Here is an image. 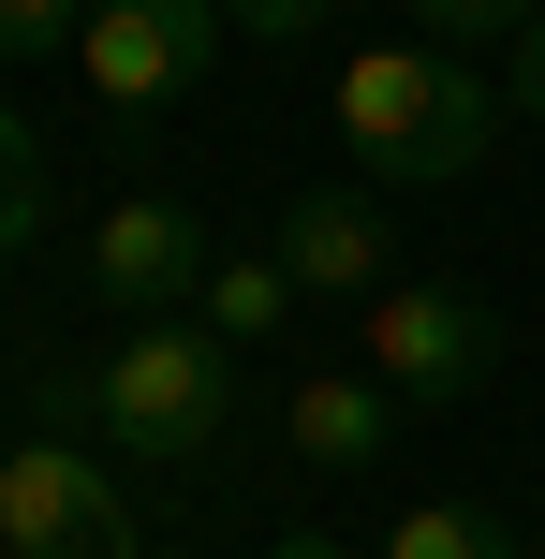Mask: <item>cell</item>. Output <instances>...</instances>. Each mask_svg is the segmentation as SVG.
<instances>
[{"label":"cell","instance_id":"1","mask_svg":"<svg viewBox=\"0 0 545 559\" xmlns=\"http://www.w3.org/2000/svg\"><path fill=\"white\" fill-rule=\"evenodd\" d=\"M340 147L369 177H399V192H428V177H472L501 147V88L472 74L458 45H369L340 74Z\"/></svg>","mask_w":545,"mask_h":559},{"label":"cell","instance_id":"2","mask_svg":"<svg viewBox=\"0 0 545 559\" xmlns=\"http://www.w3.org/2000/svg\"><path fill=\"white\" fill-rule=\"evenodd\" d=\"M222 413H236V338L206 324H118V354H88L59 383V427H88L118 456H206Z\"/></svg>","mask_w":545,"mask_h":559},{"label":"cell","instance_id":"3","mask_svg":"<svg viewBox=\"0 0 545 559\" xmlns=\"http://www.w3.org/2000/svg\"><path fill=\"white\" fill-rule=\"evenodd\" d=\"M206 59H222V0H88V29H74V74L104 88V118L192 104Z\"/></svg>","mask_w":545,"mask_h":559},{"label":"cell","instance_id":"4","mask_svg":"<svg viewBox=\"0 0 545 559\" xmlns=\"http://www.w3.org/2000/svg\"><path fill=\"white\" fill-rule=\"evenodd\" d=\"M0 559H133V501L88 442H0Z\"/></svg>","mask_w":545,"mask_h":559},{"label":"cell","instance_id":"5","mask_svg":"<svg viewBox=\"0 0 545 559\" xmlns=\"http://www.w3.org/2000/svg\"><path fill=\"white\" fill-rule=\"evenodd\" d=\"M206 206H177V192H118L104 222H88V295L118 309V324H192V295H206Z\"/></svg>","mask_w":545,"mask_h":559},{"label":"cell","instance_id":"6","mask_svg":"<svg viewBox=\"0 0 545 559\" xmlns=\"http://www.w3.org/2000/svg\"><path fill=\"white\" fill-rule=\"evenodd\" d=\"M354 338H369V383H383V397H472L487 354H501V324L458 295V280H383Z\"/></svg>","mask_w":545,"mask_h":559},{"label":"cell","instance_id":"7","mask_svg":"<svg viewBox=\"0 0 545 559\" xmlns=\"http://www.w3.org/2000/svg\"><path fill=\"white\" fill-rule=\"evenodd\" d=\"M281 280L295 295H383V192L369 177H324V192H281Z\"/></svg>","mask_w":545,"mask_h":559},{"label":"cell","instance_id":"8","mask_svg":"<svg viewBox=\"0 0 545 559\" xmlns=\"http://www.w3.org/2000/svg\"><path fill=\"white\" fill-rule=\"evenodd\" d=\"M281 442L310 456V472H369V456L399 442V397H383V383H295L281 397Z\"/></svg>","mask_w":545,"mask_h":559},{"label":"cell","instance_id":"9","mask_svg":"<svg viewBox=\"0 0 545 559\" xmlns=\"http://www.w3.org/2000/svg\"><path fill=\"white\" fill-rule=\"evenodd\" d=\"M369 559H531V545H517V515H487V501H413Z\"/></svg>","mask_w":545,"mask_h":559},{"label":"cell","instance_id":"10","mask_svg":"<svg viewBox=\"0 0 545 559\" xmlns=\"http://www.w3.org/2000/svg\"><path fill=\"white\" fill-rule=\"evenodd\" d=\"M281 295H295L281 251H222V265H206V295H192V324H206V338H265V324H281Z\"/></svg>","mask_w":545,"mask_h":559},{"label":"cell","instance_id":"11","mask_svg":"<svg viewBox=\"0 0 545 559\" xmlns=\"http://www.w3.org/2000/svg\"><path fill=\"white\" fill-rule=\"evenodd\" d=\"M29 222H45V133H29L15 104H0V251H15Z\"/></svg>","mask_w":545,"mask_h":559},{"label":"cell","instance_id":"12","mask_svg":"<svg viewBox=\"0 0 545 559\" xmlns=\"http://www.w3.org/2000/svg\"><path fill=\"white\" fill-rule=\"evenodd\" d=\"M74 29H88V0H0V59H45Z\"/></svg>","mask_w":545,"mask_h":559},{"label":"cell","instance_id":"13","mask_svg":"<svg viewBox=\"0 0 545 559\" xmlns=\"http://www.w3.org/2000/svg\"><path fill=\"white\" fill-rule=\"evenodd\" d=\"M340 0H222V29H265V45H295V29H324Z\"/></svg>","mask_w":545,"mask_h":559},{"label":"cell","instance_id":"14","mask_svg":"<svg viewBox=\"0 0 545 559\" xmlns=\"http://www.w3.org/2000/svg\"><path fill=\"white\" fill-rule=\"evenodd\" d=\"M413 15H428V29H531L545 0H413Z\"/></svg>","mask_w":545,"mask_h":559},{"label":"cell","instance_id":"15","mask_svg":"<svg viewBox=\"0 0 545 559\" xmlns=\"http://www.w3.org/2000/svg\"><path fill=\"white\" fill-rule=\"evenodd\" d=\"M501 104H517V118H531V133H545V15L517 29V74H501Z\"/></svg>","mask_w":545,"mask_h":559},{"label":"cell","instance_id":"16","mask_svg":"<svg viewBox=\"0 0 545 559\" xmlns=\"http://www.w3.org/2000/svg\"><path fill=\"white\" fill-rule=\"evenodd\" d=\"M265 559H354V545H324V531H281V545H265Z\"/></svg>","mask_w":545,"mask_h":559},{"label":"cell","instance_id":"17","mask_svg":"<svg viewBox=\"0 0 545 559\" xmlns=\"http://www.w3.org/2000/svg\"><path fill=\"white\" fill-rule=\"evenodd\" d=\"M133 559H147V545H133ZM163 559H177V545H163Z\"/></svg>","mask_w":545,"mask_h":559}]
</instances>
